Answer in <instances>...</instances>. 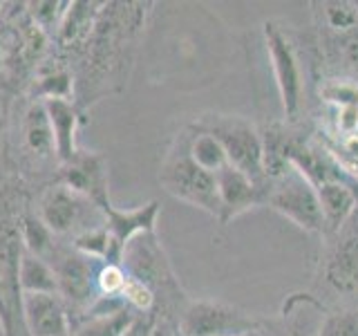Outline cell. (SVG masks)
<instances>
[{
	"instance_id": "13",
	"label": "cell",
	"mask_w": 358,
	"mask_h": 336,
	"mask_svg": "<svg viewBox=\"0 0 358 336\" xmlns=\"http://www.w3.org/2000/svg\"><path fill=\"white\" fill-rule=\"evenodd\" d=\"M159 202H148V204L134 206V209H117L115 204H110L101 209L103 216V224L110 231V235L115 238V242L121 246H126L130 240H134L137 235L143 233H155L157 231V220H159Z\"/></svg>"
},
{
	"instance_id": "2",
	"label": "cell",
	"mask_w": 358,
	"mask_h": 336,
	"mask_svg": "<svg viewBox=\"0 0 358 336\" xmlns=\"http://www.w3.org/2000/svg\"><path fill=\"white\" fill-rule=\"evenodd\" d=\"M199 128L213 132L220 139L233 168L251 177L255 184H266L262 164V134L249 121L240 117H208L199 123Z\"/></svg>"
},
{
	"instance_id": "23",
	"label": "cell",
	"mask_w": 358,
	"mask_h": 336,
	"mask_svg": "<svg viewBox=\"0 0 358 336\" xmlns=\"http://www.w3.org/2000/svg\"><path fill=\"white\" fill-rule=\"evenodd\" d=\"M18 231H20V240H22V246L34 253L43 258V260L50 262V258L54 253V233L45 227V224L38 220V218H25L20 224H18Z\"/></svg>"
},
{
	"instance_id": "14",
	"label": "cell",
	"mask_w": 358,
	"mask_h": 336,
	"mask_svg": "<svg viewBox=\"0 0 358 336\" xmlns=\"http://www.w3.org/2000/svg\"><path fill=\"white\" fill-rule=\"evenodd\" d=\"M45 108H48L54 132L56 157L61 160V164H65L78 153L76 132L78 126H81V112L70 99H45Z\"/></svg>"
},
{
	"instance_id": "3",
	"label": "cell",
	"mask_w": 358,
	"mask_h": 336,
	"mask_svg": "<svg viewBox=\"0 0 358 336\" xmlns=\"http://www.w3.org/2000/svg\"><path fill=\"white\" fill-rule=\"evenodd\" d=\"M264 204L294 222L302 231L320 233L324 229L316 186L294 168L285 177L275 179V184L266 190Z\"/></svg>"
},
{
	"instance_id": "19",
	"label": "cell",
	"mask_w": 358,
	"mask_h": 336,
	"mask_svg": "<svg viewBox=\"0 0 358 336\" xmlns=\"http://www.w3.org/2000/svg\"><path fill=\"white\" fill-rule=\"evenodd\" d=\"M96 5H90V3H70L67 7L63 22L59 31H56V38H59L65 48H78L90 41L92 31L96 27V18H99V11L94 9Z\"/></svg>"
},
{
	"instance_id": "33",
	"label": "cell",
	"mask_w": 358,
	"mask_h": 336,
	"mask_svg": "<svg viewBox=\"0 0 358 336\" xmlns=\"http://www.w3.org/2000/svg\"><path fill=\"white\" fill-rule=\"evenodd\" d=\"M148 336H179V330L175 328L173 321L168 316H159V318H155Z\"/></svg>"
},
{
	"instance_id": "35",
	"label": "cell",
	"mask_w": 358,
	"mask_h": 336,
	"mask_svg": "<svg viewBox=\"0 0 358 336\" xmlns=\"http://www.w3.org/2000/svg\"><path fill=\"white\" fill-rule=\"evenodd\" d=\"M233 336H264V332L260 328H253V330H246V332H240V334H233Z\"/></svg>"
},
{
	"instance_id": "30",
	"label": "cell",
	"mask_w": 358,
	"mask_h": 336,
	"mask_svg": "<svg viewBox=\"0 0 358 336\" xmlns=\"http://www.w3.org/2000/svg\"><path fill=\"white\" fill-rule=\"evenodd\" d=\"M318 336H358V312H345L327 316Z\"/></svg>"
},
{
	"instance_id": "20",
	"label": "cell",
	"mask_w": 358,
	"mask_h": 336,
	"mask_svg": "<svg viewBox=\"0 0 358 336\" xmlns=\"http://www.w3.org/2000/svg\"><path fill=\"white\" fill-rule=\"evenodd\" d=\"M18 285L22 294H59L56 274L48 260L29 253L22 246L18 262Z\"/></svg>"
},
{
	"instance_id": "26",
	"label": "cell",
	"mask_w": 358,
	"mask_h": 336,
	"mask_svg": "<svg viewBox=\"0 0 358 336\" xmlns=\"http://www.w3.org/2000/svg\"><path fill=\"white\" fill-rule=\"evenodd\" d=\"M320 99L334 108L358 106V83L350 81V78H331V81L322 83Z\"/></svg>"
},
{
	"instance_id": "37",
	"label": "cell",
	"mask_w": 358,
	"mask_h": 336,
	"mask_svg": "<svg viewBox=\"0 0 358 336\" xmlns=\"http://www.w3.org/2000/svg\"><path fill=\"white\" fill-rule=\"evenodd\" d=\"M354 9H356V16H358V3H354Z\"/></svg>"
},
{
	"instance_id": "10",
	"label": "cell",
	"mask_w": 358,
	"mask_h": 336,
	"mask_svg": "<svg viewBox=\"0 0 358 336\" xmlns=\"http://www.w3.org/2000/svg\"><path fill=\"white\" fill-rule=\"evenodd\" d=\"M20 321L29 336H70V314L59 294H22Z\"/></svg>"
},
{
	"instance_id": "5",
	"label": "cell",
	"mask_w": 358,
	"mask_h": 336,
	"mask_svg": "<svg viewBox=\"0 0 358 336\" xmlns=\"http://www.w3.org/2000/svg\"><path fill=\"white\" fill-rule=\"evenodd\" d=\"M257 328L246 312L217 300H190L179 316L182 336H233Z\"/></svg>"
},
{
	"instance_id": "18",
	"label": "cell",
	"mask_w": 358,
	"mask_h": 336,
	"mask_svg": "<svg viewBox=\"0 0 358 336\" xmlns=\"http://www.w3.org/2000/svg\"><path fill=\"white\" fill-rule=\"evenodd\" d=\"M313 298L309 294H294L282 312V325L264 336H318L322 325V314H313L309 318L307 305Z\"/></svg>"
},
{
	"instance_id": "31",
	"label": "cell",
	"mask_w": 358,
	"mask_h": 336,
	"mask_svg": "<svg viewBox=\"0 0 358 336\" xmlns=\"http://www.w3.org/2000/svg\"><path fill=\"white\" fill-rule=\"evenodd\" d=\"M336 128L343 137L358 134V106L336 108Z\"/></svg>"
},
{
	"instance_id": "15",
	"label": "cell",
	"mask_w": 358,
	"mask_h": 336,
	"mask_svg": "<svg viewBox=\"0 0 358 336\" xmlns=\"http://www.w3.org/2000/svg\"><path fill=\"white\" fill-rule=\"evenodd\" d=\"M324 276L341 294H352L358 289V233L347 235L338 242L324 267Z\"/></svg>"
},
{
	"instance_id": "11",
	"label": "cell",
	"mask_w": 358,
	"mask_h": 336,
	"mask_svg": "<svg viewBox=\"0 0 358 336\" xmlns=\"http://www.w3.org/2000/svg\"><path fill=\"white\" fill-rule=\"evenodd\" d=\"M215 184H217L222 224H229L231 220L242 216V213L264 204V200H266V188L255 184L251 177H246L231 164L224 166L215 175Z\"/></svg>"
},
{
	"instance_id": "4",
	"label": "cell",
	"mask_w": 358,
	"mask_h": 336,
	"mask_svg": "<svg viewBox=\"0 0 358 336\" xmlns=\"http://www.w3.org/2000/svg\"><path fill=\"white\" fill-rule=\"evenodd\" d=\"M264 43L268 52V61H271L282 112L289 121H294L302 108V74H300L298 56L294 52V45L287 38V34L273 20L264 22Z\"/></svg>"
},
{
	"instance_id": "7",
	"label": "cell",
	"mask_w": 358,
	"mask_h": 336,
	"mask_svg": "<svg viewBox=\"0 0 358 336\" xmlns=\"http://www.w3.org/2000/svg\"><path fill=\"white\" fill-rule=\"evenodd\" d=\"M50 265L56 274L59 283V296L67 307H74L78 312H87L99 300L96 298V272L94 265H103L99 260H92L76 249L70 253H52Z\"/></svg>"
},
{
	"instance_id": "21",
	"label": "cell",
	"mask_w": 358,
	"mask_h": 336,
	"mask_svg": "<svg viewBox=\"0 0 358 336\" xmlns=\"http://www.w3.org/2000/svg\"><path fill=\"white\" fill-rule=\"evenodd\" d=\"M74 249L78 253H83L87 258L99 262H115L121 265V253L123 249L115 242V238L110 235V231L106 229V224L101 222L92 229H85L78 235H74Z\"/></svg>"
},
{
	"instance_id": "27",
	"label": "cell",
	"mask_w": 358,
	"mask_h": 336,
	"mask_svg": "<svg viewBox=\"0 0 358 336\" xmlns=\"http://www.w3.org/2000/svg\"><path fill=\"white\" fill-rule=\"evenodd\" d=\"M72 90L74 81L70 72L65 70H50L38 78V92L45 99H70L72 101Z\"/></svg>"
},
{
	"instance_id": "29",
	"label": "cell",
	"mask_w": 358,
	"mask_h": 336,
	"mask_svg": "<svg viewBox=\"0 0 358 336\" xmlns=\"http://www.w3.org/2000/svg\"><path fill=\"white\" fill-rule=\"evenodd\" d=\"M322 7H324V20H327V25L331 29L347 34L358 27L354 3H338V0H334V3H324Z\"/></svg>"
},
{
	"instance_id": "24",
	"label": "cell",
	"mask_w": 358,
	"mask_h": 336,
	"mask_svg": "<svg viewBox=\"0 0 358 336\" xmlns=\"http://www.w3.org/2000/svg\"><path fill=\"white\" fill-rule=\"evenodd\" d=\"M29 16L31 22L41 31H59L63 16L70 3H54V0H38V3H29Z\"/></svg>"
},
{
	"instance_id": "28",
	"label": "cell",
	"mask_w": 358,
	"mask_h": 336,
	"mask_svg": "<svg viewBox=\"0 0 358 336\" xmlns=\"http://www.w3.org/2000/svg\"><path fill=\"white\" fill-rule=\"evenodd\" d=\"M126 269L115 262H106L96 272V291L103 298H121V289L126 283Z\"/></svg>"
},
{
	"instance_id": "32",
	"label": "cell",
	"mask_w": 358,
	"mask_h": 336,
	"mask_svg": "<svg viewBox=\"0 0 358 336\" xmlns=\"http://www.w3.org/2000/svg\"><path fill=\"white\" fill-rule=\"evenodd\" d=\"M341 41H343V56L345 61L350 65H356L358 67V27L347 31V34H341Z\"/></svg>"
},
{
	"instance_id": "8",
	"label": "cell",
	"mask_w": 358,
	"mask_h": 336,
	"mask_svg": "<svg viewBox=\"0 0 358 336\" xmlns=\"http://www.w3.org/2000/svg\"><path fill=\"white\" fill-rule=\"evenodd\" d=\"M63 184L85 197L101 211L110 204L108 188V160L101 153L78 150L70 162L63 164Z\"/></svg>"
},
{
	"instance_id": "22",
	"label": "cell",
	"mask_w": 358,
	"mask_h": 336,
	"mask_svg": "<svg viewBox=\"0 0 358 336\" xmlns=\"http://www.w3.org/2000/svg\"><path fill=\"white\" fill-rule=\"evenodd\" d=\"M188 153L193 157V162L204 168L206 173L217 175L224 166H229L227 153H224V146L220 144V139L213 132L199 128L197 134H193L188 141Z\"/></svg>"
},
{
	"instance_id": "12",
	"label": "cell",
	"mask_w": 358,
	"mask_h": 336,
	"mask_svg": "<svg viewBox=\"0 0 358 336\" xmlns=\"http://www.w3.org/2000/svg\"><path fill=\"white\" fill-rule=\"evenodd\" d=\"M134 321H137V314L121 298L101 296L87 309V316L72 328L70 336H123Z\"/></svg>"
},
{
	"instance_id": "25",
	"label": "cell",
	"mask_w": 358,
	"mask_h": 336,
	"mask_svg": "<svg viewBox=\"0 0 358 336\" xmlns=\"http://www.w3.org/2000/svg\"><path fill=\"white\" fill-rule=\"evenodd\" d=\"M121 300L126 302V305L132 309V312H139V314H152V307H155V291L143 285L139 278L134 276H126V283H123V289H121Z\"/></svg>"
},
{
	"instance_id": "36",
	"label": "cell",
	"mask_w": 358,
	"mask_h": 336,
	"mask_svg": "<svg viewBox=\"0 0 358 336\" xmlns=\"http://www.w3.org/2000/svg\"><path fill=\"white\" fill-rule=\"evenodd\" d=\"M0 67H3V41H0Z\"/></svg>"
},
{
	"instance_id": "9",
	"label": "cell",
	"mask_w": 358,
	"mask_h": 336,
	"mask_svg": "<svg viewBox=\"0 0 358 336\" xmlns=\"http://www.w3.org/2000/svg\"><path fill=\"white\" fill-rule=\"evenodd\" d=\"M90 209H96L92 202H87L65 184H56L41 195L38 202V220L52 233L67 235L76 233V229L85 222Z\"/></svg>"
},
{
	"instance_id": "17",
	"label": "cell",
	"mask_w": 358,
	"mask_h": 336,
	"mask_svg": "<svg viewBox=\"0 0 358 336\" xmlns=\"http://www.w3.org/2000/svg\"><path fill=\"white\" fill-rule=\"evenodd\" d=\"M22 139H25L27 150L36 157H48L56 153L52 123H50V115H48V108H45L43 99L29 104L25 117H22Z\"/></svg>"
},
{
	"instance_id": "16",
	"label": "cell",
	"mask_w": 358,
	"mask_h": 336,
	"mask_svg": "<svg viewBox=\"0 0 358 336\" xmlns=\"http://www.w3.org/2000/svg\"><path fill=\"white\" fill-rule=\"evenodd\" d=\"M316 190H318L324 227H329L331 231H338L356 211V204H358L356 193L345 182H341V179L324 182Z\"/></svg>"
},
{
	"instance_id": "39",
	"label": "cell",
	"mask_w": 358,
	"mask_h": 336,
	"mask_svg": "<svg viewBox=\"0 0 358 336\" xmlns=\"http://www.w3.org/2000/svg\"><path fill=\"white\" fill-rule=\"evenodd\" d=\"M179 336H182V334H179Z\"/></svg>"
},
{
	"instance_id": "38",
	"label": "cell",
	"mask_w": 358,
	"mask_h": 336,
	"mask_svg": "<svg viewBox=\"0 0 358 336\" xmlns=\"http://www.w3.org/2000/svg\"><path fill=\"white\" fill-rule=\"evenodd\" d=\"M0 336H5V332H3V325H0Z\"/></svg>"
},
{
	"instance_id": "34",
	"label": "cell",
	"mask_w": 358,
	"mask_h": 336,
	"mask_svg": "<svg viewBox=\"0 0 358 336\" xmlns=\"http://www.w3.org/2000/svg\"><path fill=\"white\" fill-rule=\"evenodd\" d=\"M155 318H157V316H150V314L143 318V314H141V316H137V321L132 323V328H130L126 334H123V336H148L150 330H152Z\"/></svg>"
},
{
	"instance_id": "1",
	"label": "cell",
	"mask_w": 358,
	"mask_h": 336,
	"mask_svg": "<svg viewBox=\"0 0 358 336\" xmlns=\"http://www.w3.org/2000/svg\"><path fill=\"white\" fill-rule=\"evenodd\" d=\"M159 184L168 195H173L179 202H186L190 206H197L206 211L208 216H215L220 220V197L215 175L206 173L199 168L188 153V146L184 148L179 144V150L173 148L166 155V160L159 168Z\"/></svg>"
},
{
	"instance_id": "6",
	"label": "cell",
	"mask_w": 358,
	"mask_h": 336,
	"mask_svg": "<svg viewBox=\"0 0 358 336\" xmlns=\"http://www.w3.org/2000/svg\"><path fill=\"white\" fill-rule=\"evenodd\" d=\"M121 267L126 269V274L139 278L143 285H148L155 291V298L157 291L168 294V291L179 289L173 267L164 253V246L157 240V233L137 235V238L123 246Z\"/></svg>"
}]
</instances>
